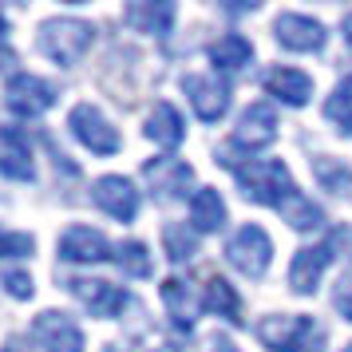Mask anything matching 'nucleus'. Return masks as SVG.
Instances as JSON below:
<instances>
[{"label":"nucleus","instance_id":"1","mask_svg":"<svg viewBox=\"0 0 352 352\" xmlns=\"http://www.w3.org/2000/svg\"><path fill=\"white\" fill-rule=\"evenodd\" d=\"M238 175V190L241 198H250L257 206H273V210H285L293 198H297V182L289 175V166L281 159H254L234 170Z\"/></svg>","mask_w":352,"mask_h":352},{"label":"nucleus","instance_id":"2","mask_svg":"<svg viewBox=\"0 0 352 352\" xmlns=\"http://www.w3.org/2000/svg\"><path fill=\"white\" fill-rule=\"evenodd\" d=\"M257 340L270 352H324V324L305 313H273L257 320Z\"/></svg>","mask_w":352,"mask_h":352},{"label":"nucleus","instance_id":"3","mask_svg":"<svg viewBox=\"0 0 352 352\" xmlns=\"http://www.w3.org/2000/svg\"><path fill=\"white\" fill-rule=\"evenodd\" d=\"M91 44H96V28L80 16H52L36 32V48L60 67H76L91 52Z\"/></svg>","mask_w":352,"mask_h":352},{"label":"nucleus","instance_id":"4","mask_svg":"<svg viewBox=\"0 0 352 352\" xmlns=\"http://www.w3.org/2000/svg\"><path fill=\"white\" fill-rule=\"evenodd\" d=\"M226 261L241 273V277H265L273 261V241L261 226H241L234 238L226 241Z\"/></svg>","mask_w":352,"mask_h":352},{"label":"nucleus","instance_id":"5","mask_svg":"<svg viewBox=\"0 0 352 352\" xmlns=\"http://www.w3.org/2000/svg\"><path fill=\"white\" fill-rule=\"evenodd\" d=\"M52 103H56V87L48 80H40V76L16 72L4 83V107L16 119H40L44 111H52Z\"/></svg>","mask_w":352,"mask_h":352},{"label":"nucleus","instance_id":"6","mask_svg":"<svg viewBox=\"0 0 352 352\" xmlns=\"http://www.w3.org/2000/svg\"><path fill=\"white\" fill-rule=\"evenodd\" d=\"M67 127H72V135L80 139L91 155H115L119 151V131L111 127V119L99 111L96 103H76L72 107V115H67Z\"/></svg>","mask_w":352,"mask_h":352},{"label":"nucleus","instance_id":"7","mask_svg":"<svg viewBox=\"0 0 352 352\" xmlns=\"http://www.w3.org/2000/svg\"><path fill=\"white\" fill-rule=\"evenodd\" d=\"M32 340L44 352H83L87 340H83V329L67 313H56V309H44L36 313L32 320Z\"/></svg>","mask_w":352,"mask_h":352},{"label":"nucleus","instance_id":"8","mask_svg":"<svg viewBox=\"0 0 352 352\" xmlns=\"http://www.w3.org/2000/svg\"><path fill=\"white\" fill-rule=\"evenodd\" d=\"M143 178L151 182V194L159 202H178V198H186V186L194 182V166L175 155H162V159L143 162Z\"/></svg>","mask_w":352,"mask_h":352},{"label":"nucleus","instance_id":"9","mask_svg":"<svg viewBox=\"0 0 352 352\" xmlns=\"http://www.w3.org/2000/svg\"><path fill=\"white\" fill-rule=\"evenodd\" d=\"M67 289H72V297L91 313V317H99V320H111V317H119L123 309H127V289H119V285H111V281H91V277H72V281H64Z\"/></svg>","mask_w":352,"mask_h":352},{"label":"nucleus","instance_id":"10","mask_svg":"<svg viewBox=\"0 0 352 352\" xmlns=\"http://www.w3.org/2000/svg\"><path fill=\"white\" fill-rule=\"evenodd\" d=\"M91 202H96L107 218H115V222H135V214H139V190H135V182L123 178V175L96 178Z\"/></svg>","mask_w":352,"mask_h":352},{"label":"nucleus","instance_id":"11","mask_svg":"<svg viewBox=\"0 0 352 352\" xmlns=\"http://www.w3.org/2000/svg\"><path fill=\"white\" fill-rule=\"evenodd\" d=\"M182 91L202 123H218L230 111V83L218 76H182Z\"/></svg>","mask_w":352,"mask_h":352},{"label":"nucleus","instance_id":"12","mask_svg":"<svg viewBox=\"0 0 352 352\" xmlns=\"http://www.w3.org/2000/svg\"><path fill=\"white\" fill-rule=\"evenodd\" d=\"M273 36H277V44L285 52H320L324 40H329L324 24L305 16V12H281L273 20Z\"/></svg>","mask_w":352,"mask_h":352},{"label":"nucleus","instance_id":"13","mask_svg":"<svg viewBox=\"0 0 352 352\" xmlns=\"http://www.w3.org/2000/svg\"><path fill=\"white\" fill-rule=\"evenodd\" d=\"M60 261H72V265H96V261H107L111 257V241L103 238L99 230L91 226H72L64 230V238H60Z\"/></svg>","mask_w":352,"mask_h":352},{"label":"nucleus","instance_id":"14","mask_svg":"<svg viewBox=\"0 0 352 352\" xmlns=\"http://www.w3.org/2000/svg\"><path fill=\"white\" fill-rule=\"evenodd\" d=\"M329 261H333V250L320 241V245H305L293 254V265H289V289L297 293V297H313L320 285V277L329 270Z\"/></svg>","mask_w":352,"mask_h":352},{"label":"nucleus","instance_id":"15","mask_svg":"<svg viewBox=\"0 0 352 352\" xmlns=\"http://www.w3.org/2000/svg\"><path fill=\"white\" fill-rule=\"evenodd\" d=\"M0 175L12 182H32L36 162H32V143L20 127H0Z\"/></svg>","mask_w":352,"mask_h":352},{"label":"nucleus","instance_id":"16","mask_svg":"<svg viewBox=\"0 0 352 352\" xmlns=\"http://www.w3.org/2000/svg\"><path fill=\"white\" fill-rule=\"evenodd\" d=\"M175 4L170 0H135V4H123V24L135 28V32H146V36H170L175 28Z\"/></svg>","mask_w":352,"mask_h":352},{"label":"nucleus","instance_id":"17","mask_svg":"<svg viewBox=\"0 0 352 352\" xmlns=\"http://www.w3.org/2000/svg\"><path fill=\"white\" fill-rule=\"evenodd\" d=\"M277 139V115H273L270 103H250L238 119V131H234V143L245 146V151H261Z\"/></svg>","mask_w":352,"mask_h":352},{"label":"nucleus","instance_id":"18","mask_svg":"<svg viewBox=\"0 0 352 352\" xmlns=\"http://www.w3.org/2000/svg\"><path fill=\"white\" fill-rule=\"evenodd\" d=\"M261 87L270 91L273 99H281L285 107H305L313 99V80L297 72V67H270L261 76Z\"/></svg>","mask_w":352,"mask_h":352},{"label":"nucleus","instance_id":"19","mask_svg":"<svg viewBox=\"0 0 352 352\" xmlns=\"http://www.w3.org/2000/svg\"><path fill=\"white\" fill-rule=\"evenodd\" d=\"M146 139L155 146H166V151H175L182 139H186V123H182V115H178L175 103H166V99H159L155 107H151V115H146Z\"/></svg>","mask_w":352,"mask_h":352},{"label":"nucleus","instance_id":"20","mask_svg":"<svg viewBox=\"0 0 352 352\" xmlns=\"http://www.w3.org/2000/svg\"><path fill=\"white\" fill-rule=\"evenodd\" d=\"M226 218H230V210H226V198L214 186H198L190 194V222L198 234H214V230H222Z\"/></svg>","mask_w":352,"mask_h":352},{"label":"nucleus","instance_id":"21","mask_svg":"<svg viewBox=\"0 0 352 352\" xmlns=\"http://www.w3.org/2000/svg\"><path fill=\"white\" fill-rule=\"evenodd\" d=\"M162 305H166L170 320H175L178 329H186V333L194 329V317H198V309H202V301L194 297V289L186 285L182 277H166V281H162Z\"/></svg>","mask_w":352,"mask_h":352},{"label":"nucleus","instance_id":"22","mask_svg":"<svg viewBox=\"0 0 352 352\" xmlns=\"http://www.w3.org/2000/svg\"><path fill=\"white\" fill-rule=\"evenodd\" d=\"M202 309L214 313V317L230 320V324H241V297H238V289L230 285L226 277H218V273H210V277H206V289H202Z\"/></svg>","mask_w":352,"mask_h":352},{"label":"nucleus","instance_id":"23","mask_svg":"<svg viewBox=\"0 0 352 352\" xmlns=\"http://www.w3.org/2000/svg\"><path fill=\"white\" fill-rule=\"evenodd\" d=\"M210 60H214L218 72H241V67L254 60V44H250L245 36L230 32V36H222L218 44H210Z\"/></svg>","mask_w":352,"mask_h":352},{"label":"nucleus","instance_id":"24","mask_svg":"<svg viewBox=\"0 0 352 352\" xmlns=\"http://www.w3.org/2000/svg\"><path fill=\"white\" fill-rule=\"evenodd\" d=\"M313 166V178L320 182V190H333V194H352V166L344 159H333V155H317L309 159Z\"/></svg>","mask_w":352,"mask_h":352},{"label":"nucleus","instance_id":"25","mask_svg":"<svg viewBox=\"0 0 352 352\" xmlns=\"http://www.w3.org/2000/svg\"><path fill=\"white\" fill-rule=\"evenodd\" d=\"M324 119L336 123V131L352 139V76H344L333 87V96L324 99Z\"/></svg>","mask_w":352,"mask_h":352},{"label":"nucleus","instance_id":"26","mask_svg":"<svg viewBox=\"0 0 352 352\" xmlns=\"http://www.w3.org/2000/svg\"><path fill=\"white\" fill-rule=\"evenodd\" d=\"M162 250H166V257L175 265H182V261H190L198 254V238H194V230L170 222V226H162Z\"/></svg>","mask_w":352,"mask_h":352},{"label":"nucleus","instance_id":"27","mask_svg":"<svg viewBox=\"0 0 352 352\" xmlns=\"http://www.w3.org/2000/svg\"><path fill=\"white\" fill-rule=\"evenodd\" d=\"M115 265L127 273V277H151L155 270V261H151V250H146L143 241H123L119 250H115Z\"/></svg>","mask_w":352,"mask_h":352},{"label":"nucleus","instance_id":"28","mask_svg":"<svg viewBox=\"0 0 352 352\" xmlns=\"http://www.w3.org/2000/svg\"><path fill=\"white\" fill-rule=\"evenodd\" d=\"M281 214H285V222L293 226V230H317V226L324 222V210H320L313 198H305V194H297Z\"/></svg>","mask_w":352,"mask_h":352},{"label":"nucleus","instance_id":"29","mask_svg":"<svg viewBox=\"0 0 352 352\" xmlns=\"http://www.w3.org/2000/svg\"><path fill=\"white\" fill-rule=\"evenodd\" d=\"M32 250H36L32 234H8V230H0V257H28Z\"/></svg>","mask_w":352,"mask_h":352},{"label":"nucleus","instance_id":"30","mask_svg":"<svg viewBox=\"0 0 352 352\" xmlns=\"http://www.w3.org/2000/svg\"><path fill=\"white\" fill-rule=\"evenodd\" d=\"M0 285H4V293H8V297H16V301H28V297L36 293L32 277H28L24 270H8L4 277H0Z\"/></svg>","mask_w":352,"mask_h":352},{"label":"nucleus","instance_id":"31","mask_svg":"<svg viewBox=\"0 0 352 352\" xmlns=\"http://www.w3.org/2000/svg\"><path fill=\"white\" fill-rule=\"evenodd\" d=\"M324 245L333 250V257H344V261H352V226H336Z\"/></svg>","mask_w":352,"mask_h":352},{"label":"nucleus","instance_id":"32","mask_svg":"<svg viewBox=\"0 0 352 352\" xmlns=\"http://www.w3.org/2000/svg\"><path fill=\"white\" fill-rule=\"evenodd\" d=\"M333 305H336V313L344 320H352V277H344L340 285H336V293H333Z\"/></svg>","mask_w":352,"mask_h":352},{"label":"nucleus","instance_id":"33","mask_svg":"<svg viewBox=\"0 0 352 352\" xmlns=\"http://www.w3.org/2000/svg\"><path fill=\"white\" fill-rule=\"evenodd\" d=\"M210 349H214V352H238V349H234V340H226V336H218Z\"/></svg>","mask_w":352,"mask_h":352},{"label":"nucleus","instance_id":"34","mask_svg":"<svg viewBox=\"0 0 352 352\" xmlns=\"http://www.w3.org/2000/svg\"><path fill=\"white\" fill-rule=\"evenodd\" d=\"M0 44H8V20L0 16Z\"/></svg>","mask_w":352,"mask_h":352},{"label":"nucleus","instance_id":"35","mask_svg":"<svg viewBox=\"0 0 352 352\" xmlns=\"http://www.w3.org/2000/svg\"><path fill=\"white\" fill-rule=\"evenodd\" d=\"M344 36H349V44H352V12L344 16Z\"/></svg>","mask_w":352,"mask_h":352},{"label":"nucleus","instance_id":"36","mask_svg":"<svg viewBox=\"0 0 352 352\" xmlns=\"http://www.w3.org/2000/svg\"><path fill=\"white\" fill-rule=\"evenodd\" d=\"M344 352H352V344H349V349H344Z\"/></svg>","mask_w":352,"mask_h":352},{"label":"nucleus","instance_id":"37","mask_svg":"<svg viewBox=\"0 0 352 352\" xmlns=\"http://www.w3.org/2000/svg\"><path fill=\"white\" fill-rule=\"evenodd\" d=\"M4 352H12V349H4Z\"/></svg>","mask_w":352,"mask_h":352}]
</instances>
